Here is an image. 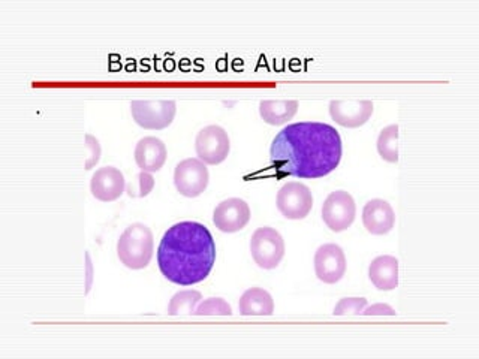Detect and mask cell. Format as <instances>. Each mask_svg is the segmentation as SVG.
I'll list each match as a JSON object with an SVG mask.
<instances>
[{"label": "cell", "instance_id": "24", "mask_svg": "<svg viewBox=\"0 0 479 359\" xmlns=\"http://www.w3.org/2000/svg\"><path fill=\"white\" fill-rule=\"evenodd\" d=\"M136 183H138V191L134 193L136 198H143V196H147L150 192L153 191L154 180L150 173L141 171L138 174V177H136Z\"/></svg>", "mask_w": 479, "mask_h": 359}, {"label": "cell", "instance_id": "25", "mask_svg": "<svg viewBox=\"0 0 479 359\" xmlns=\"http://www.w3.org/2000/svg\"><path fill=\"white\" fill-rule=\"evenodd\" d=\"M364 316H396V310L388 304H373L363 310Z\"/></svg>", "mask_w": 479, "mask_h": 359}, {"label": "cell", "instance_id": "22", "mask_svg": "<svg viewBox=\"0 0 479 359\" xmlns=\"http://www.w3.org/2000/svg\"><path fill=\"white\" fill-rule=\"evenodd\" d=\"M368 307L366 298H343L340 299L334 308L335 316H346V314H361L364 308Z\"/></svg>", "mask_w": 479, "mask_h": 359}, {"label": "cell", "instance_id": "19", "mask_svg": "<svg viewBox=\"0 0 479 359\" xmlns=\"http://www.w3.org/2000/svg\"><path fill=\"white\" fill-rule=\"evenodd\" d=\"M399 126L397 125H390L384 127L379 138H377L376 147L377 153L385 162L390 164H397L399 162Z\"/></svg>", "mask_w": 479, "mask_h": 359}, {"label": "cell", "instance_id": "6", "mask_svg": "<svg viewBox=\"0 0 479 359\" xmlns=\"http://www.w3.org/2000/svg\"><path fill=\"white\" fill-rule=\"evenodd\" d=\"M276 204L286 219H306L313 208L312 191L302 183L288 182L280 187Z\"/></svg>", "mask_w": 479, "mask_h": 359}, {"label": "cell", "instance_id": "17", "mask_svg": "<svg viewBox=\"0 0 479 359\" xmlns=\"http://www.w3.org/2000/svg\"><path fill=\"white\" fill-rule=\"evenodd\" d=\"M242 316H271L275 313V301L270 292L262 288H251L238 301Z\"/></svg>", "mask_w": 479, "mask_h": 359}, {"label": "cell", "instance_id": "15", "mask_svg": "<svg viewBox=\"0 0 479 359\" xmlns=\"http://www.w3.org/2000/svg\"><path fill=\"white\" fill-rule=\"evenodd\" d=\"M167 145L156 136H145L136 147V162L145 173H158L167 162Z\"/></svg>", "mask_w": 479, "mask_h": 359}, {"label": "cell", "instance_id": "4", "mask_svg": "<svg viewBox=\"0 0 479 359\" xmlns=\"http://www.w3.org/2000/svg\"><path fill=\"white\" fill-rule=\"evenodd\" d=\"M251 253L262 270H275L285 257L284 237L270 226L256 229L251 238Z\"/></svg>", "mask_w": 479, "mask_h": 359}, {"label": "cell", "instance_id": "18", "mask_svg": "<svg viewBox=\"0 0 479 359\" xmlns=\"http://www.w3.org/2000/svg\"><path fill=\"white\" fill-rule=\"evenodd\" d=\"M297 111V101L276 99V101H262L260 103V118L271 126H280L288 123L289 120H293Z\"/></svg>", "mask_w": 479, "mask_h": 359}, {"label": "cell", "instance_id": "5", "mask_svg": "<svg viewBox=\"0 0 479 359\" xmlns=\"http://www.w3.org/2000/svg\"><path fill=\"white\" fill-rule=\"evenodd\" d=\"M130 112L143 129L162 131L174 122L178 103L176 101H132Z\"/></svg>", "mask_w": 479, "mask_h": 359}, {"label": "cell", "instance_id": "9", "mask_svg": "<svg viewBox=\"0 0 479 359\" xmlns=\"http://www.w3.org/2000/svg\"><path fill=\"white\" fill-rule=\"evenodd\" d=\"M209 169L200 159L189 158L182 160L174 171V184L178 193L186 198H196L204 193L209 186Z\"/></svg>", "mask_w": 479, "mask_h": 359}, {"label": "cell", "instance_id": "26", "mask_svg": "<svg viewBox=\"0 0 479 359\" xmlns=\"http://www.w3.org/2000/svg\"><path fill=\"white\" fill-rule=\"evenodd\" d=\"M86 259H87V292L90 290V285H92V262H90L89 253H86Z\"/></svg>", "mask_w": 479, "mask_h": 359}, {"label": "cell", "instance_id": "13", "mask_svg": "<svg viewBox=\"0 0 479 359\" xmlns=\"http://www.w3.org/2000/svg\"><path fill=\"white\" fill-rule=\"evenodd\" d=\"M125 189V177L120 169L114 168V167L96 169V173L92 175L90 192L98 201H116L123 195Z\"/></svg>", "mask_w": 479, "mask_h": 359}, {"label": "cell", "instance_id": "11", "mask_svg": "<svg viewBox=\"0 0 479 359\" xmlns=\"http://www.w3.org/2000/svg\"><path fill=\"white\" fill-rule=\"evenodd\" d=\"M251 208L240 198H229L214 208L213 224L220 233H234L246 228L251 222Z\"/></svg>", "mask_w": 479, "mask_h": 359}, {"label": "cell", "instance_id": "7", "mask_svg": "<svg viewBox=\"0 0 479 359\" xmlns=\"http://www.w3.org/2000/svg\"><path fill=\"white\" fill-rule=\"evenodd\" d=\"M357 206L351 193L344 191L331 192L322 206V220L333 233H343L354 224Z\"/></svg>", "mask_w": 479, "mask_h": 359}, {"label": "cell", "instance_id": "21", "mask_svg": "<svg viewBox=\"0 0 479 359\" xmlns=\"http://www.w3.org/2000/svg\"><path fill=\"white\" fill-rule=\"evenodd\" d=\"M196 316H231L233 308L225 299L209 298L198 304Z\"/></svg>", "mask_w": 479, "mask_h": 359}, {"label": "cell", "instance_id": "14", "mask_svg": "<svg viewBox=\"0 0 479 359\" xmlns=\"http://www.w3.org/2000/svg\"><path fill=\"white\" fill-rule=\"evenodd\" d=\"M363 224L372 235H385L396 224V213L384 200H372L364 206Z\"/></svg>", "mask_w": 479, "mask_h": 359}, {"label": "cell", "instance_id": "3", "mask_svg": "<svg viewBox=\"0 0 479 359\" xmlns=\"http://www.w3.org/2000/svg\"><path fill=\"white\" fill-rule=\"evenodd\" d=\"M154 252L153 233L145 224H132L117 241V257L130 270L149 265Z\"/></svg>", "mask_w": 479, "mask_h": 359}, {"label": "cell", "instance_id": "16", "mask_svg": "<svg viewBox=\"0 0 479 359\" xmlns=\"http://www.w3.org/2000/svg\"><path fill=\"white\" fill-rule=\"evenodd\" d=\"M368 279L376 290L384 292L396 290L399 286V261L390 255L377 257L368 266Z\"/></svg>", "mask_w": 479, "mask_h": 359}, {"label": "cell", "instance_id": "12", "mask_svg": "<svg viewBox=\"0 0 479 359\" xmlns=\"http://www.w3.org/2000/svg\"><path fill=\"white\" fill-rule=\"evenodd\" d=\"M372 101H331L330 116L337 125L343 127L363 126L373 114Z\"/></svg>", "mask_w": 479, "mask_h": 359}, {"label": "cell", "instance_id": "8", "mask_svg": "<svg viewBox=\"0 0 479 359\" xmlns=\"http://www.w3.org/2000/svg\"><path fill=\"white\" fill-rule=\"evenodd\" d=\"M195 150L201 162L205 165H219L228 158L231 141L224 127L211 125L198 132Z\"/></svg>", "mask_w": 479, "mask_h": 359}, {"label": "cell", "instance_id": "20", "mask_svg": "<svg viewBox=\"0 0 479 359\" xmlns=\"http://www.w3.org/2000/svg\"><path fill=\"white\" fill-rule=\"evenodd\" d=\"M202 299V295L198 290H180L172 297L168 306V314L180 316V314H195L196 307Z\"/></svg>", "mask_w": 479, "mask_h": 359}, {"label": "cell", "instance_id": "23", "mask_svg": "<svg viewBox=\"0 0 479 359\" xmlns=\"http://www.w3.org/2000/svg\"><path fill=\"white\" fill-rule=\"evenodd\" d=\"M86 150H87L86 169L89 171V169L94 168V167H96V164H98L99 159H101V153H103V150H101L99 141L96 140L94 135H90V134L86 135Z\"/></svg>", "mask_w": 479, "mask_h": 359}, {"label": "cell", "instance_id": "10", "mask_svg": "<svg viewBox=\"0 0 479 359\" xmlns=\"http://www.w3.org/2000/svg\"><path fill=\"white\" fill-rule=\"evenodd\" d=\"M346 266L343 249L337 244H324L315 253V273L318 279L326 285H334L342 281Z\"/></svg>", "mask_w": 479, "mask_h": 359}, {"label": "cell", "instance_id": "2", "mask_svg": "<svg viewBox=\"0 0 479 359\" xmlns=\"http://www.w3.org/2000/svg\"><path fill=\"white\" fill-rule=\"evenodd\" d=\"M216 241L205 224L180 222L163 233L158 248V265L174 285L204 281L216 264Z\"/></svg>", "mask_w": 479, "mask_h": 359}, {"label": "cell", "instance_id": "1", "mask_svg": "<svg viewBox=\"0 0 479 359\" xmlns=\"http://www.w3.org/2000/svg\"><path fill=\"white\" fill-rule=\"evenodd\" d=\"M343 144L335 127L300 122L285 126L271 143V168L279 178L326 177L340 165Z\"/></svg>", "mask_w": 479, "mask_h": 359}]
</instances>
